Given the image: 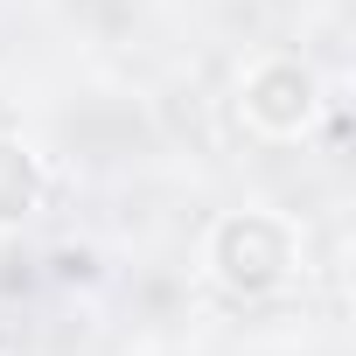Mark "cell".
<instances>
[{"mask_svg": "<svg viewBox=\"0 0 356 356\" xmlns=\"http://www.w3.org/2000/svg\"><path fill=\"white\" fill-rule=\"evenodd\" d=\"M231 105H238L245 133L286 147V140H307V133L321 126V105H328V98H321V70H314L307 56H293V49H259V56L238 70Z\"/></svg>", "mask_w": 356, "mask_h": 356, "instance_id": "cell-2", "label": "cell"}, {"mask_svg": "<svg viewBox=\"0 0 356 356\" xmlns=\"http://www.w3.org/2000/svg\"><path fill=\"white\" fill-rule=\"evenodd\" d=\"M42 196H49L42 161H35L22 140H8V133H0V238H8V231H22V224L42 210Z\"/></svg>", "mask_w": 356, "mask_h": 356, "instance_id": "cell-3", "label": "cell"}, {"mask_svg": "<svg viewBox=\"0 0 356 356\" xmlns=\"http://www.w3.org/2000/svg\"><path fill=\"white\" fill-rule=\"evenodd\" d=\"M203 273L238 300H266L300 273V224L280 210H224L203 231Z\"/></svg>", "mask_w": 356, "mask_h": 356, "instance_id": "cell-1", "label": "cell"}]
</instances>
